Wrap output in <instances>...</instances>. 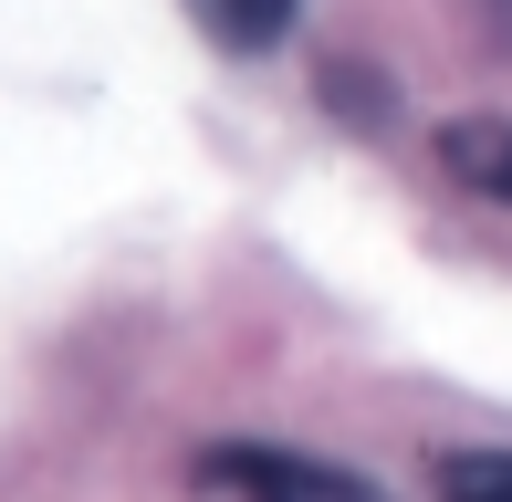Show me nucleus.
<instances>
[{
	"label": "nucleus",
	"instance_id": "obj_1",
	"mask_svg": "<svg viewBox=\"0 0 512 502\" xmlns=\"http://www.w3.org/2000/svg\"><path fill=\"white\" fill-rule=\"evenodd\" d=\"M199 482L230 492V502H387L366 471L314 461V450H262V440H220V450H199Z\"/></svg>",
	"mask_w": 512,
	"mask_h": 502
},
{
	"label": "nucleus",
	"instance_id": "obj_2",
	"mask_svg": "<svg viewBox=\"0 0 512 502\" xmlns=\"http://www.w3.org/2000/svg\"><path fill=\"white\" fill-rule=\"evenodd\" d=\"M439 178L471 199H512V126L502 116H460L439 126Z\"/></svg>",
	"mask_w": 512,
	"mask_h": 502
},
{
	"label": "nucleus",
	"instance_id": "obj_3",
	"mask_svg": "<svg viewBox=\"0 0 512 502\" xmlns=\"http://www.w3.org/2000/svg\"><path fill=\"white\" fill-rule=\"evenodd\" d=\"M189 11H199V32L220 42V53H272L304 0H189Z\"/></svg>",
	"mask_w": 512,
	"mask_h": 502
},
{
	"label": "nucleus",
	"instance_id": "obj_4",
	"mask_svg": "<svg viewBox=\"0 0 512 502\" xmlns=\"http://www.w3.org/2000/svg\"><path fill=\"white\" fill-rule=\"evenodd\" d=\"M429 502H512V450H450L429 471Z\"/></svg>",
	"mask_w": 512,
	"mask_h": 502
}]
</instances>
